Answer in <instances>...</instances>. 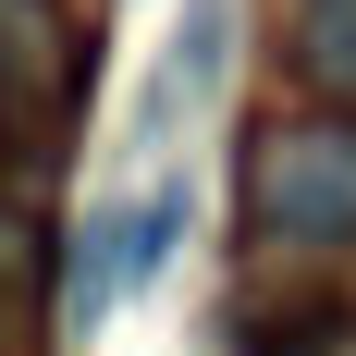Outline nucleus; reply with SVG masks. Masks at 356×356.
I'll list each match as a JSON object with an SVG mask.
<instances>
[{"label":"nucleus","instance_id":"f257e3e1","mask_svg":"<svg viewBox=\"0 0 356 356\" xmlns=\"http://www.w3.org/2000/svg\"><path fill=\"white\" fill-rule=\"evenodd\" d=\"M246 234L283 258L356 246V111H320V123H270L246 160Z\"/></svg>","mask_w":356,"mask_h":356},{"label":"nucleus","instance_id":"7ed1b4c3","mask_svg":"<svg viewBox=\"0 0 356 356\" xmlns=\"http://www.w3.org/2000/svg\"><path fill=\"white\" fill-rule=\"evenodd\" d=\"M62 86H74L62 0H0V111H49Z\"/></svg>","mask_w":356,"mask_h":356},{"label":"nucleus","instance_id":"39448f33","mask_svg":"<svg viewBox=\"0 0 356 356\" xmlns=\"http://www.w3.org/2000/svg\"><path fill=\"white\" fill-rule=\"evenodd\" d=\"M283 356H356V320H307V332H295Z\"/></svg>","mask_w":356,"mask_h":356},{"label":"nucleus","instance_id":"f03ea898","mask_svg":"<svg viewBox=\"0 0 356 356\" xmlns=\"http://www.w3.org/2000/svg\"><path fill=\"white\" fill-rule=\"evenodd\" d=\"M172 234H184V184H147L136 209L86 221V258H74V320H99L111 295H136L147 270L172 258Z\"/></svg>","mask_w":356,"mask_h":356},{"label":"nucleus","instance_id":"20e7f679","mask_svg":"<svg viewBox=\"0 0 356 356\" xmlns=\"http://www.w3.org/2000/svg\"><path fill=\"white\" fill-rule=\"evenodd\" d=\"M283 62H295L307 99L356 111V0H295L283 13Z\"/></svg>","mask_w":356,"mask_h":356}]
</instances>
